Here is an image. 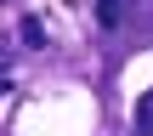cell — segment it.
Here are the masks:
<instances>
[{
	"label": "cell",
	"instance_id": "3957f363",
	"mask_svg": "<svg viewBox=\"0 0 153 136\" xmlns=\"http://www.w3.org/2000/svg\"><path fill=\"white\" fill-rule=\"evenodd\" d=\"M136 125H142V131H153V91L136 102Z\"/></svg>",
	"mask_w": 153,
	"mask_h": 136
},
{
	"label": "cell",
	"instance_id": "6da1fadb",
	"mask_svg": "<svg viewBox=\"0 0 153 136\" xmlns=\"http://www.w3.org/2000/svg\"><path fill=\"white\" fill-rule=\"evenodd\" d=\"M17 34H23V45H34V51L45 45V28H40V17H23V28H17Z\"/></svg>",
	"mask_w": 153,
	"mask_h": 136
},
{
	"label": "cell",
	"instance_id": "7a4b0ae2",
	"mask_svg": "<svg viewBox=\"0 0 153 136\" xmlns=\"http://www.w3.org/2000/svg\"><path fill=\"white\" fill-rule=\"evenodd\" d=\"M97 17H102V28H119V0H97Z\"/></svg>",
	"mask_w": 153,
	"mask_h": 136
}]
</instances>
